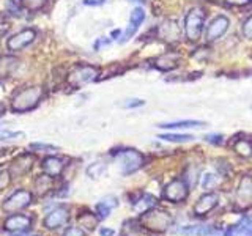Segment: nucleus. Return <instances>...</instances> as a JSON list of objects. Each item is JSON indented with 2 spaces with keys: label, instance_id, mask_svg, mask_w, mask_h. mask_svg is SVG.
Listing matches in <instances>:
<instances>
[{
  "label": "nucleus",
  "instance_id": "4c0bfd02",
  "mask_svg": "<svg viewBox=\"0 0 252 236\" xmlns=\"http://www.w3.org/2000/svg\"><path fill=\"white\" fill-rule=\"evenodd\" d=\"M99 236H115V230L114 228H109V227H101Z\"/></svg>",
  "mask_w": 252,
  "mask_h": 236
},
{
  "label": "nucleus",
  "instance_id": "79ce46f5",
  "mask_svg": "<svg viewBox=\"0 0 252 236\" xmlns=\"http://www.w3.org/2000/svg\"><path fill=\"white\" fill-rule=\"evenodd\" d=\"M225 2L230 5H246V3L252 2V0H225Z\"/></svg>",
  "mask_w": 252,
  "mask_h": 236
},
{
  "label": "nucleus",
  "instance_id": "a878e982",
  "mask_svg": "<svg viewBox=\"0 0 252 236\" xmlns=\"http://www.w3.org/2000/svg\"><path fill=\"white\" fill-rule=\"evenodd\" d=\"M5 8L13 18H22V3L18 0H6Z\"/></svg>",
  "mask_w": 252,
  "mask_h": 236
},
{
  "label": "nucleus",
  "instance_id": "c85d7f7f",
  "mask_svg": "<svg viewBox=\"0 0 252 236\" xmlns=\"http://www.w3.org/2000/svg\"><path fill=\"white\" fill-rule=\"evenodd\" d=\"M47 0H21L24 8H27L29 11H38L46 5Z\"/></svg>",
  "mask_w": 252,
  "mask_h": 236
},
{
  "label": "nucleus",
  "instance_id": "37998d69",
  "mask_svg": "<svg viewBox=\"0 0 252 236\" xmlns=\"http://www.w3.org/2000/svg\"><path fill=\"white\" fill-rule=\"evenodd\" d=\"M5 112H6V107H5V104H2V102H0V117H3Z\"/></svg>",
  "mask_w": 252,
  "mask_h": 236
},
{
  "label": "nucleus",
  "instance_id": "6e6552de",
  "mask_svg": "<svg viewBox=\"0 0 252 236\" xmlns=\"http://www.w3.org/2000/svg\"><path fill=\"white\" fill-rule=\"evenodd\" d=\"M68 220H69V209L65 205H59V206H55L54 209L47 212V216L43 220V225L47 230H57V228L66 225Z\"/></svg>",
  "mask_w": 252,
  "mask_h": 236
},
{
  "label": "nucleus",
  "instance_id": "a19ab883",
  "mask_svg": "<svg viewBox=\"0 0 252 236\" xmlns=\"http://www.w3.org/2000/svg\"><path fill=\"white\" fill-rule=\"evenodd\" d=\"M106 0H84V5H89V6H99L104 3Z\"/></svg>",
  "mask_w": 252,
  "mask_h": 236
},
{
  "label": "nucleus",
  "instance_id": "2eb2a0df",
  "mask_svg": "<svg viewBox=\"0 0 252 236\" xmlns=\"http://www.w3.org/2000/svg\"><path fill=\"white\" fill-rule=\"evenodd\" d=\"M43 172L46 175H49L52 178H57L59 175H62L63 169H65V161L60 159L57 156H47L41 162Z\"/></svg>",
  "mask_w": 252,
  "mask_h": 236
},
{
  "label": "nucleus",
  "instance_id": "423d86ee",
  "mask_svg": "<svg viewBox=\"0 0 252 236\" xmlns=\"http://www.w3.org/2000/svg\"><path fill=\"white\" fill-rule=\"evenodd\" d=\"M205 22V11L202 8H192L185 18V31L189 41H197L202 35Z\"/></svg>",
  "mask_w": 252,
  "mask_h": 236
},
{
  "label": "nucleus",
  "instance_id": "c9c22d12",
  "mask_svg": "<svg viewBox=\"0 0 252 236\" xmlns=\"http://www.w3.org/2000/svg\"><path fill=\"white\" fill-rule=\"evenodd\" d=\"M63 236H85V232L81 227H68Z\"/></svg>",
  "mask_w": 252,
  "mask_h": 236
},
{
  "label": "nucleus",
  "instance_id": "412c9836",
  "mask_svg": "<svg viewBox=\"0 0 252 236\" xmlns=\"http://www.w3.org/2000/svg\"><path fill=\"white\" fill-rule=\"evenodd\" d=\"M178 55L177 54H165L161 55L159 59L156 60V68L161 69V71H170V69H175L178 66Z\"/></svg>",
  "mask_w": 252,
  "mask_h": 236
},
{
  "label": "nucleus",
  "instance_id": "aec40b11",
  "mask_svg": "<svg viewBox=\"0 0 252 236\" xmlns=\"http://www.w3.org/2000/svg\"><path fill=\"white\" fill-rule=\"evenodd\" d=\"M203 121L197 120H180V121H172V123H162L159 128L162 129H192V128H203Z\"/></svg>",
  "mask_w": 252,
  "mask_h": 236
},
{
  "label": "nucleus",
  "instance_id": "4468645a",
  "mask_svg": "<svg viewBox=\"0 0 252 236\" xmlns=\"http://www.w3.org/2000/svg\"><path fill=\"white\" fill-rule=\"evenodd\" d=\"M227 30H228V19L225 16H218V18H215L210 22L208 30H207V39L208 41H216V39L222 36Z\"/></svg>",
  "mask_w": 252,
  "mask_h": 236
},
{
  "label": "nucleus",
  "instance_id": "c756f323",
  "mask_svg": "<svg viewBox=\"0 0 252 236\" xmlns=\"http://www.w3.org/2000/svg\"><path fill=\"white\" fill-rule=\"evenodd\" d=\"M110 211H112V208H110L109 205H106L102 200L96 205V208H94V212H96V216H98L99 220L107 219L110 216Z\"/></svg>",
  "mask_w": 252,
  "mask_h": 236
},
{
  "label": "nucleus",
  "instance_id": "de8ad7c7",
  "mask_svg": "<svg viewBox=\"0 0 252 236\" xmlns=\"http://www.w3.org/2000/svg\"><path fill=\"white\" fill-rule=\"evenodd\" d=\"M207 2H215V0H207Z\"/></svg>",
  "mask_w": 252,
  "mask_h": 236
},
{
  "label": "nucleus",
  "instance_id": "473e14b6",
  "mask_svg": "<svg viewBox=\"0 0 252 236\" xmlns=\"http://www.w3.org/2000/svg\"><path fill=\"white\" fill-rule=\"evenodd\" d=\"M205 142H208L211 145H222L224 136H220V134H207L205 136Z\"/></svg>",
  "mask_w": 252,
  "mask_h": 236
},
{
  "label": "nucleus",
  "instance_id": "9d476101",
  "mask_svg": "<svg viewBox=\"0 0 252 236\" xmlns=\"http://www.w3.org/2000/svg\"><path fill=\"white\" fill-rule=\"evenodd\" d=\"M252 202V175H243L235 189V203L238 206H248Z\"/></svg>",
  "mask_w": 252,
  "mask_h": 236
},
{
  "label": "nucleus",
  "instance_id": "dca6fc26",
  "mask_svg": "<svg viewBox=\"0 0 252 236\" xmlns=\"http://www.w3.org/2000/svg\"><path fill=\"white\" fill-rule=\"evenodd\" d=\"M32 165H33V156L29 153L21 154L19 157H16L14 162L11 164V172L16 177H24L26 173L30 172Z\"/></svg>",
  "mask_w": 252,
  "mask_h": 236
},
{
  "label": "nucleus",
  "instance_id": "f704fd0d",
  "mask_svg": "<svg viewBox=\"0 0 252 236\" xmlns=\"http://www.w3.org/2000/svg\"><path fill=\"white\" fill-rule=\"evenodd\" d=\"M140 106H144V101L139 98H129L123 102V107H126V109H134V107H140Z\"/></svg>",
  "mask_w": 252,
  "mask_h": 236
},
{
  "label": "nucleus",
  "instance_id": "bb28decb",
  "mask_svg": "<svg viewBox=\"0 0 252 236\" xmlns=\"http://www.w3.org/2000/svg\"><path fill=\"white\" fill-rule=\"evenodd\" d=\"M24 137V132L21 131H8V129H2L0 126V142H8V140H18Z\"/></svg>",
  "mask_w": 252,
  "mask_h": 236
},
{
  "label": "nucleus",
  "instance_id": "2f4dec72",
  "mask_svg": "<svg viewBox=\"0 0 252 236\" xmlns=\"http://www.w3.org/2000/svg\"><path fill=\"white\" fill-rule=\"evenodd\" d=\"M215 184H216V175H215V173H205V175L202 177L200 186L203 189H211Z\"/></svg>",
  "mask_w": 252,
  "mask_h": 236
},
{
  "label": "nucleus",
  "instance_id": "e433bc0d",
  "mask_svg": "<svg viewBox=\"0 0 252 236\" xmlns=\"http://www.w3.org/2000/svg\"><path fill=\"white\" fill-rule=\"evenodd\" d=\"M243 35L252 39V16H249V18L244 21V26H243Z\"/></svg>",
  "mask_w": 252,
  "mask_h": 236
},
{
  "label": "nucleus",
  "instance_id": "6ab92c4d",
  "mask_svg": "<svg viewBox=\"0 0 252 236\" xmlns=\"http://www.w3.org/2000/svg\"><path fill=\"white\" fill-rule=\"evenodd\" d=\"M156 205H158V199L153 197L152 194H142L136 202H132L134 209H136L137 212H140V214L148 211V209H152V208H156Z\"/></svg>",
  "mask_w": 252,
  "mask_h": 236
},
{
  "label": "nucleus",
  "instance_id": "4be33fe9",
  "mask_svg": "<svg viewBox=\"0 0 252 236\" xmlns=\"http://www.w3.org/2000/svg\"><path fill=\"white\" fill-rule=\"evenodd\" d=\"M54 189V178L49 175H41L35 179V191L38 195H46L49 191Z\"/></svg>",
  "mask_w": 252,
  "mask_h": 236
},
{
  "label": "nucleus",
  "instance_id": "7c9ffc66",
  "mask_svg": "<svg viewBox=\"0 0 252 236\" xmlns=\"http://www.w3.org/2000/svg\"><path fill=\"white\" fill-rule=\"evenodd\" d=\"M11 183V173L6 169H0V191H3Z\"/></svg>",
  "mask_w": 252,
  "mask_h": 236
},
{
  "label": "nucleus",
  "instance_id": "1a4fd4ad",
  "mask_svg": "<svg viewBox=\"0 0 252 236\" xmlns=\"http://www.w3.org/2000/svg\"><path fill=\"white\" fill-rule=\"evenodd\" d=\"M219 205V194L218 192H207L203 194L194 205V214L197 217H205L213 212Z\"/></svg>",
  "mask_w": 252,
  "mask_h": 236
},
{
  "label": "nucleus",
  "instance_id": "393cba45",
  "mask_svg": "<svg viewBox=\"0 0 252 236\" xmlns=\"http://www.w3.org/2000/svg\"><path fill=\"white\" fill-rule=\"evenodd\" d=\"M159 139L165 142H172V144H185V142H191L194 137L189 136V134H162Z\"/></svg>",
  "mask_w": 252,
  "mask_h": 236
},
{
  "label": "nucleus",
  "instance_id": "f257e3e1",
  "mask_svg": "<svg viewBox=\"0 0 252 236\" xmlns=\"http://www.w3.org/2000/svg\"><path fill=\"white\" fill-rule=\"evenodd\" d=\"M140 225L153 233H164L173 225V217L169 211L152 208L140 214Z\"/></svg>",
  "mask_w": 252,
  "mask_h": 236
},
{
  "label": "nucleus",
  "instance_id": "ea45409f",
  "mask_svg": "<svg viewBox=\"0 0 252 236\" xmlns=\"http://www.w3.org/2000/svg\"><path fill=\"white\" fill-rule=\"evenodd\" d=\"M8 29H10V26H8V22L5 21V19H2L0 18V36H3L6 31H8Z\"/></svg>",
  "mask_w": 252,
  "mask_h": 236
},
{
  "label": "nucleus",
  "instance_id": "39448f33",
  "mask_svg": "<svg viewBox=\"0 0 252 236\" xmlns=\"http://www.w3.org/2000/svg\"><path fill=\"white\" fill-rule=\"evenodd\" d=\"M189 191H191V187H189V184L183 178H175V179L169 181V183L164 186L162 199L165 202H169V203L178 205V203L186 202Z\"/></svg>",
  "mask_w": 252,
  "mask_h": 236
},
{
  "label": "nucleus",
  "instance_id": "ddd939ff",
  "mask_svg": "<svg viewBox=\"0 0 252 236\" xmlns=\"http://www.w3.org/2000/svg\"><path fill=\"white\" fill-rule=\"evenodd\" d=\"M180 233L188 236H222V228L215 225H189L178 230Z\"/></svg>",
  "mask_w": 252,
  "mask_h": 236
},
{
  "label": "nucleus",
  "instance_id": "a211bd4d",
  "mask_svg": "<svg viewBox=\"0 0 252 236\" xmlns=\"http://www.w3.org/2000/svg\"><path fill=\"white\" fill-rule=\"evenodd\" d=\"M99 219L96 216V212H92V211H84L81 214H77V224L82 230L87 232H93L94 228L98 227Z\"/></svg>",
  "mask_w": 252,
  "mask_h": 236
},
{
  "label": "nucleus",
  "instance_id": "72a5a7b5",
  "mask_svg": "<svg viewBox=\"0 0 252 236\" xmlns=\"http://www.w3.org/2000/svg\"><path fill=\"white\" fill-rule=\"evenodd\" d=\"M30 148L32 149H39V151H44V153H54V151H57V147L46 145V144H32Z\"/></svg>",
  "mask_w": 252,
  "mask_h": 236
},
{
  "label": "nucleus",
  "instance_id": "cd10ccee",
  "mask_svg": "<svg viewBox=\"0 0 252 236\" xmlns=\"http://www.w3.org/2000/svg\"><path fill=\"white\" fill-rule=\"evenodd\" d=\"M144 19H145V11L142 10V8H136V10H132V13H131L129 24L139 29V26L144 22Z\"/></svg>",
  "mask_w": 252,
  "mask_h": 236
},
{
  "label": "nucleus",
  "instance_id": "c03bdc74",
  "mask_svg": "<svg viewBox=\"0 0 252 236\" xmlns=\"http://www.w3.org/2000/svg\"><path fill=\"white\" fill-rule=\"evenodd\" d=\"M129 2H134V3H144L145 0H129Z\"/></svg>",
  "mask_w": 252,
  "mask_h": 236
},
{
  "label": "nucleus",
  "instance_id": "58836bf2",
  "mask_svg": "<svg viewBox=\"0 0 252 236\" xmlns=\"http://www.w3.org/2000/svg\"><path fill=\"white\" fill-rule=\"evenodd\" d=\"M102 202H104L106 205H109L110 208H115V206H118V200L115 199V197H106V199L102 200Z\"/></svg>",
  "mask_w": 252,
  "mask_h": 236
},
{
  "label": "nucleus",
  "instance_id": "a18cd8bd",
  "mask_svg": "<svg viewBox=\"0 0 252 236\" xmlns=\"http://www.w3.org/2000/svg\"><path fill=\"white\" fill-rule=\"evenodd\" d=\"M118 35H120V30H114L112 31V36H118Z\"/></svg>",
  "mask_w": 252,
  "mask_h": 236
},
{
  "label": "nucleus",
  "instance_id": "5701e85b",
  "mask_svg": "<svg viewBox=\"0 0 252 236\" xmlns=\"http://www.w3.org/2000/svg\"><path fill=\"white\" fill-rule=\"evenodd\" d=\"M159 33L164 39H175L180 35V30L173 21H165L159 27Z\"/></svg>",
  "mask_w": 252,
  "mask_h": 236
},
{
  "label": "nucleus",
  "instance_id": "b1692460",
  "mask_svg": "<svg viewBox=\"0 0 252 236\" xmlns=\"http://www.w3.org/2000/svg\"><path fill=\"white\" fill-rule=\"evenodd\" d=\"M106 170H107L106 162L98 161V162H93L92 165H89V167H87V175H89L90 178H99Z\"/></svg>",
  "mask_w": 252,
  "mask_h": 236
},
{
  "label": "nucleus",
  "instance_id": "20e7f679",
  "mask_svg": "<svg viewBox=\"0 0 252 236\" xmlns=\"http://www.w3.org/2000/svg\"><path fill=\"white\" fill-rule=\"evenodd\" d=\"M99 69L92 65H79L66 77V82L71 88H81V87L92 84L98 79Z\"/></svg>",
  "mask_w": 252,
  "mask_h": 236
},
{
  "label": "nucleus",
  "instance_id": "f8f14e48",
  "mask_svg": "<svg viewBox=\"0 0 252 236\" xmlns=\"http://www.w3.org/2000/svg\"><path fill=\"white\" fill-rule=\"evenodd\" d=\"M32 222H33V219L30 216H26V214H11L8 216L6 220L3 222V230L6 232H11V233H22L29 230L32 227Z\"/></svg>",
  "mask_w": 252,
  "mask_h": 236
},
{
  "label": "nucleus",
  "instance_id": "f03ea898",
  "mask_svg": "<svg viewBox=\"0 0 252 236\" xmlns=\"http://www.w3.org/2000/svg\"><path fill=\"white\" fill-rule=\"evenodd\" d=\"M43 99V88L41 87H27L22 88L13 96L11 101V109L16 114H24L29 110H33Z\"/></svg>",
  "mask_w": 252,
  "mask_h": 236
},
{
  "label": "nucleus",
  "instance_id": "f3484780",
  "mask_svg": "<svg viewBox=\"0 0 252 236\" xmlns=\"http://www.w3.org/2000/svg\"><path fill=\"white\" fill-rule=\"evenodd\" d=\"M232 148L233 151L244 157V159H249L252 157V140L249 137H238V139H233L232 142Z\"/></svg>",
  "mask_w": 252,
  "mask_h": 236
},
{
  "label": "nucleus",
  "instance_id": "7ed1b4c3",
  "mask_svg": "<svg viewBox=\"0 0 252 236\" xmlns=\"http://www.w3.org/2000/svg\"><path fill=\"white\" fill-rule=\"evenodd\" d=\"M115 159H117L118 167H120L122 175L125 177L136 173L137 170L144 167V164H145L144 154L134 148H126V149H122V151H118L115 154Z\"/></svg>",
  "mask_w": 252,
  "mask_h": 236
},
{
  "label": "nucleus",
  "instance_id": "9b49d317",
  "mask_svg": "<svg viewBox=\"0 0 252 236\" xmlns=\"http://www.w3.org/2000/svg\"><path fill=\"white\" fill-rule=\"evenodd\" d=\"M36 38V31L33 29H26V30H21L18 31L16 35H13L11 38H8V49L16 52V51H22L26 49L29 44L33 43V39Z\"/></svg>",
  "mask_w": 252,
  "mask_h": 236
},
{
  "label": "nucleus",
  "instance_id": "0eeeda50",
  "mask_svg": "<svg viewBox=\"0 0 252 236\" xmlns=\"http://www.w3.org/2000/svg\"><path fill=\"white\" fill-rule=\"evenodd\" d=\"M33 200V195H32L30 191H26V189H19V191L13 192L8 199L2 203V209L5 212H16L21 211L24 208H27L29 205Z\"/></svg>",
  "mask_w": 252,
  "mask_h": 236
},
{
  "label": "nucleus",
  "instance_id": "49530a36",
  "mask_svg": "<svg viewBox=\"0 0 252 236\" xmlns=\"http://www.w3.org/2000/svg\"><path fill=\"white\" fill-rule=\"evenodd\" d=\"M13 236H27V235H21V233H16V235H13Z\"/></svg>",
  "mask_w": 252,
  "mask_h": 236
}]
</instances>
